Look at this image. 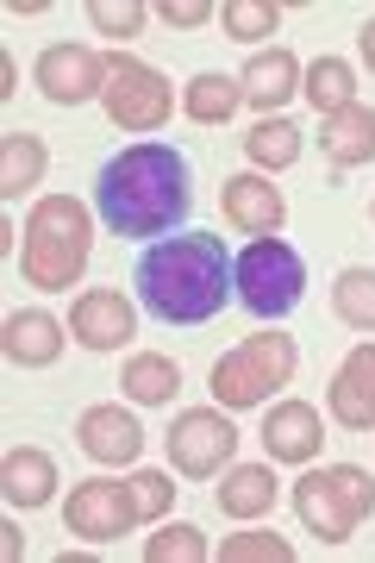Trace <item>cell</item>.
Wrapping results in <instances>:
<instances>
[{
    "instance_id": "1",
    "label": "cell",
    "mask_w": 375,
    "mask_h": 563,
    "mask_svg": "<svg viewBox=\"0 0 375 563\" xmlns=\"http://www.w3.org/2000/svg\"><path fill=\"white\" fill-rule=\"evenodd\" d=\"M95 213L119 239H176L195 213V169L176 144H125L100 163Z\"/></svg>"
},
{
    "instance_id": "2",
    "label": "cell",
    "mask_w": 375,
    "mask_h": 563,
    "mask_svg": "<svg viewBox=\"0 0 375 563\" xmlns=\"http://www.w3.org/2000/svg\"><path fill=\"white\" fill-rule=\"evenodd\" d=\"M132 282H139L144 313L163 325H207L225 307V295H238L232 251L219 232H176V239L144 244Z\"/></svg>"
},
{
    "instance_id": "3",
    "label": "cell",
    "mask_w": 375,
    "mask_h": 563,
    "mask_svg": "<svg viewBox=\"0 0 375 563\" xmlns=\"http://www.w3.org/2000/svg\"><path fill=\"white\" fill-rule=\"evenodd\" d=\"M88 251H95V220L76 195H44L32 213H25V244H20V269L32 288H76L81 269H88Z\"/></svg>"
},
{
    "instance_id": "4",
    "label": "cell",
    "mask_w": 375,
    "mask_h": 563,
    "mask_svg": "<svg viewBox=\"0 0 375 563\" xmlns=\"http://www.w3.org/2000/svg\"><path fill=\"white\" fill-rule=\"evenodd\" d=\"M295 369H300V351L288 332H251L238 351H225L213 363L207 388H213V401L225 413H238V407H263L282 383H295Z\"/></svg>"
},
{
    "instance_id": "5",
    "label": "cell",
    "mask_w": 375,
    "mask_h": 563,
    "mask_svg": "<svg viewBox=\"0 0 375 563\" xmlns=\"http://www.w3.org/2000/svg\"><path fill=\"white\" fill-rule=\"evenodd\" d=\"M232 282H238V301L244 313L257 320H288L307 295V257H300L288 239H251L232 257Z\"/></svg>"
},
{
    "instance_id": "6",
    "label": "cell",
    "mask_w": 375,
    "mask_h": 563,
    "mask_svg": "<svg viewBox=\"0 0 375 563\" xmlns=\"http://www.w3.org/2000/svg\"><path fill=\"white\" fill-rule=\"evenodd\" d=\"M107 120L119 125V132H157L169 113H176V88L151 69V63L125 57V51H113L107 57Z\"/></svg>"
},
{
    "instance_id": "7",
    "label": "cell",
    "mask_w": 375,
    "mask_h": 563,
    "mask_svg": "<svg viewBox=\"0 0 375 563\" xmlns=\"http://www.w3.org/2000/svg\"><path fill=\"white\" fill-rule=\"evenodd\" d=\"M232 457H238L232 413H219V407H188V413H176V426H169V463H176L188 483L219 476Z\"/></svg>"
},
{
    "instance_id": "8",
    "label": "cell",
    "mask_w": 375,
    "mask_h": 563,
    "mask_svg": "<svg viewBox=\"0 0 375 563\" xmlns=\"http://www.w3.org/2000/svg\"><path fill=\"white\" fill-rule=\"evenodd\" d=\"M63 526L88 544H107L119 532L139 526V501H132V483H113V476H88L76 483V495L63 501Z\"/></svg>"
},
{
    "instance_id": "9",
    "label": "cell",
    "mask_w": 375,
    "mask_h": 563,
    "mask_svg": "<svg viewBox=\"0 0 375 563\" xmlns=\"http://www.w3.org/2000/svg\"><path fill=\"white\" fill-rule=\"evenodd\" d=\"M32 81H38L44 101L81 107V101H95V95H107V57H100L95 44H51L32 63Z\"/></svg>"
},
{
    "instance_id": "10",
    "label": "cell",
    "mask_w": 375,
    "mask_h": 563,
    "mask_svg": "<svg viewBox=\"0 0 375 563\" xmlns=\"http://www.w3.org/2000/svg\"><path fill=\"white\" fill-rule=\"evenodd\" d=\"M69 332H76L81 351H125L132 332H139V307L125 301L119 288H88L69 307Z\"/></svg>"
},
{
    "instance_id": "11",
    "label": "cell",
    "mask_w": 375,
    "mask_h": 563,
    "mask_svg": "<svg viewBox=\"0 0 375 563\" xmlns=\"http://www.w3.org/2000/svg\"><path fill=\"white\" fill-rule=\"evenodd\" d=\"M219 207H225V225L232 232H251V239H276L282 225H288V201H282V188L269 176H225L219 188Z\"/></svg>"
},
{
    "instance_id": "12",
    "label": "cell",
    "mask_w": 375,
    "mask_h": 563,
    "mask_svg": "<svg viewBox=\"0 0 375 563\" xmlns=\"http://www.w3.org/2000/svg\"><path fill=\"white\" fill-rule=\"evenodd\" d=\"M326 407L344 432H375V344H356L351 357L338 363Z\"/></svg>"
},
{
    "instance_id": "13",
    "label": "cell",
    "mask_w": 375,
    "mask_h": 563,
    "mask_svg": "<svg viewBox=\"0 0 375 563\" xmlns=\"http://www.w3.org/2000/svg\"><path fill=\"white\" fill-rule=\"evenodd\" d=\"M76 444H81L95 463H132V457L144 451V426L132 420L119 401H100V407H81Z\"/></svg>"
},
{
    "instance_id": "14",
    "label": "cell",
    "mask_w": 375,
    "mask_h": 563,
    "mask_svg": "<svg viewBox=\"0 0 375 563\" xmlns=\"http://www.w3.org/2000/svg\"><path fill=\"white\" fill-rule=\"evenodd\" d=\"M63 339L69 332L44 307H20V313H7V325H0V351H7L13 369H51L63 357Z\"/></svg>"
},
{
    "instance_id": "15",
    "label": "cell",
    "mask_w": 375,
    "mask_h": 563,
    "mask_svg": "<svg viewBox=\"0 0 375 563\" xmlns=\"http://www.w3.org/2000/svg\"><path fill=\"white\" fill-rule=\"evenodd\" d=\"M319 444H326V426H319L313 401H276L269 420H263V451L276 463H313Z\"/></svg>"
},
{
    "instance_id": "16",
    "label": "cell",
    "mask_w": 375,
    "mask_h": 563,
    "mask_svg": "<svg viewBox=\"0 0 375 563\" xmlns=\"http://www.w3.org/2000/svg\"><path fill=\"white\" fill-rule=\"evenodd\" d=\"M288 501H295L300 526H307V532H319V544H344L356 532L351 507L338 501V488H332V476H326V470H307V476L288 488Z\"/></svg>"
},
{
    "instance_id": "17",
    "label": "cell",
    "mask_w": 375,
    "mask_h": 563,
    "mask_svg": "<svg viewBox=\"0 0 375 563\" xmlns=\"http://www.w3.org/2000/svg\"><path fill=\"white\" fill-rule=\"evenodd\" d=\"M238 81H244V101L257 107L263 120H276V107L282 101H295L300 95V63H295V51H257V57L238 69Z\"/></svg>"
},
{
    "instance_id": "18",
    "label": "cell",
    "mask_w": 375,
    "mask_h": 563,
    "mask_svg": "<svg viewBox=\"0 0 375 563\" xmlns=\"http://www.w3.org/2000/svg\"><path fill=\"white\" fill-rule=\"evenodd\" d=\"M0 495L13 507H51V495H57V457L51 451H38V444H20V451H7V463H0Z\"/></svg>"
},
{
    "instance_id": "19",
    "label": "cell",
    "mask_w": 375,
    "mask_h": 563,
    "mask_svg": "<svg viewBox=\"0 0 375 563\" xmlns=\"http://www.w3.org/2000/svg\"><path fill=\"white\" fill-rule=\"evenodd\" d=\"M276 495H282V483L269 463H225V483H219L213 501L225 520H263L276 507Z\"/></svg>"
},
{
    "instance_id": "20",
    "label": "cell",
    "mask_w": 375,
    "mask_h": 563,
    "mask_svg": "<svg viewBox=\"0 0 375 563\" xmlns=\"http://www.w3.org/2000/svg\"><path fill=\"white\" fill-rule=\"evenodd\" d=\"M319 151L338 169H356V163H375V107H344V113H326V132H319Z\"/></svg>"
},
{
    "instance_id": "21",
    "label": "cell",
    "mask_w": 375,
    "mask_h": 563,
    "mask_svg": "<svg viewBox=\"0 0 375 563\" xmlns=\"http://www.w3.org/2000/svg\"><path fill=\"white\" fill-rule=\"evenodd\" d=\"M119 388H125V401H139V407H169L181 388V369L163 351H132L125 369H119Z\"/></svg>"
},
{
    "instance_id": "22",
    "label": "cell",
    "mask_w": 375,
    "mask_h": 563,
    "mask_svg": "<svg viewBox=\"0 0 375 563\" xmlns=\"http://www.w3.org/2000/svg\"><path fill=\"white\" fill-rule=\"evenodd\" d=\"M238 101H244V81L219 76V69H207V76H195L188 88H181V113H188L195 125H225L238 113Z\"/></svg>"
},
{
    "instance_id": "23",
    "label": "cell",
    "mask_w": 375,
    "mask_h": 563,
    "mask_svg": "<svg viewBox=\"0 0 375 563\" xmlns=\"http://www.w3.org/2000/svg\"><path fill=\"white\" fill-rule=\"evenodd\" d=\"M44 169H51L44 139H32V132H7V139H0V195H7V201H20L32 181H44Z\"/></svg>"
},
{
    "instance_id": "24",
    "label": "cell",
    "mask_w": 375,
    "mask_h": 563,
    "mask_svg": "<svg viewBox=\"0 0 375 563\" xmlns=\"http://www.w3.org/2000/svg\"><path fill=\"white\" fill-rule=\"evenodd\" d=\"M300 95L319 107V120L326 113H344V107H356V69L344 57H319L307 69V81H300Z\"/></svg>"
},
{
    "instance_id": "25",
    "label": "cell",
    "mask_w": 375,
    "mask_h": 563,
    "mask_svg": "<svg viewBox=\"0 0 375 563\" xmlns=\"http://www.w3.org/2000/svg\"><path fill=\"white\" fill-rule=\"evenodd\" d=\"M332 313L351 325V332H375V269H363V263L338 269V282H332Z\"/></svg>"
},
{
    "instance_id": "26",
    "label": "cell",
    "mask_w": 375,
    "mask_h": 563,
    "mask_svg": "<svg viewBox=\"0 0 375 563\" xmlns=\"http://www.w3.org/2000/svg\"><path fill=\"white\" fill-rule=\"evenodd\" d=\"M244 157L257 163V169H288L300 157V125H288L282 113L276 120H257L244 132Z\"/></svg>"
},
{
    "instance_id": "27",
    "label": "cell",
    "mask_w": 375,
    "mask_h": 563,
    "mask_svg": "<svg viewBox=\"0 0 375 563\" xmlns=\"http://www.w3.org/2000/svg\"><path fill=\"white\" fill-rule=\"evenodd\" d=\"M219 25H225V38L257 44L282 25V7L276 0H225V7H219Z\"/></svg>"
},
{
    "instance_id": "28",
    "label": "cell",
    "mask_w": 375,
    "mask_h": 563,
    "mask_svg": "<svg viewBox=\"0 0 375 563\" xmlns=\"http://www.w3.org/2000/svg\"><path fill=\"white\" fill-rule=\"evenodd\" d=\"M144 20H151V7H144V0H88V25H95L100 38L132 44L144 32Z\"/></svg>"
},
{
    "instance_id": "29",
    "label": "cell",
    "mask_w": 375,
    "mask_h": 563,
    "mask_svg": "<svg viewBox=\"0 0 375 563\" xmlns=\"http://www.w3.org/2000/svg\"><path fill=\"white\" fill-rule=\"evenodd\" d=\"M144 558L151 563H207V539H200V526L176 520V526H163L157 539L144 544Z\"/></svg>"
},
{
    "instance_id": "30",
    "label": "cell",
    "mask_w": 375,
    "mask_h": 563,
    "mask_svg": "<svg viewBox=\"0 0 375 563\" xmlns=\"http://www.w3.org/2000/svg\"><path fill=\"white\" fill-rule=\"evenodd\" d=\"M219 558L225 563H288L295 544L282 539V532H232V539L219 544Z\"/></svg>"
},
{
    "instance_id": "31",
    "label": "cell",
    "mask_w": 375,
    "mask_h": 563,
    "mask_svg": "<svg viewBox=\"0 0 375 563\" xmlns=\"http://www.w3.org/2000/svg\"><path fill=\"white\" fill-rule=\"evenodd\" d=\"M326 476H332L338 501L351 507V520H356V526L370 520V514H375V476H370V470H356V463H332Z\"/></svg>"
},
{
    "instance_id": "32",
    "label": "cell",
    "mask_w": 375,
    "mask_h": 563,
    "mask_svg": "<svg viewBox=\"0 0 375 563\" xmlns=\"http://www.w3.org/2000/svg\"><path fill=\"white\" fill-rule=\"evenodd\" d=\"M132 501H139V520H163V514L176 507V483H169L163 470H139V476H132Z\"/></svg>"
},
{
    "instance_id": "33",
    "label": "cell",
    "mask_w": 375,
    "mask_h": 563,
    "mask_svg": "<svg viewBox=\"0 0 375 563\" xmlns=\"http://www.w3.org/2000/svg\"><path fill=\"white\" fill-rule=\"evenodd\" d=\"M157 13H163V25H181V32H195V25L219 20V7H213V0H163Z\"/></svg>"
},
{
    "instance_id": "34",
    "label": "cell",
    "mask_w": 375,
    "mask_h": 563,
    "mask_svg": "<svg viewBox=\"0 0 375 563\" xmlns=\"http://www.w3.org/2000/svg\"><path fill=\"white\" fill-rule=\"evenodd\" d=\"M356 51H363V63H370V69H375V20L363 25V32H356Z\"/></svg>"
},
{
    "instance_id": "35",
    "label": "cell",
    "mask_w": 375,
    "mask_h": 563,
    "mask_svg": "<svg viewBox=\"0 0 375 563\" xmlns=\"http://www.w3.org/2000/svg\"><path fill=\"white\" fill-rule=\"evenodd\" d=\"M370 220H375V201H370Z\"/></svg>"
}]
</instances>
